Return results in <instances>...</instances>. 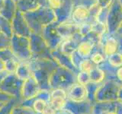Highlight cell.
Segmentation results:
<instances>
[{"label":"cell","instance_id":"1","mask_svg":"<svg viewBox=\"0 0 122 114\" xmlns=\"http://www.w3.org/2000/svg\"><path fill=\"white\" fill-rule=\"evenodd\" d=\"M24 81L15 74H9L0 81V90L13 98L21 97V90Z\"/></svg>","mask_w":122,"mask_h":114},{"label":"cell","instance_id":"2","mask_svg":"<svg viewBox=\"0 0 122 114\" xmlns=\"http://www.w3.org/2000/svg\"><path fill=\"white\" fill-rule=\"evenodd\" d=\"M41 91V88L36 78L32 75L23 82L21 90V97L24 100H31L36 98Z\"/></svg>","mask_w":122,"mask_h":114},{"label":"cell","instance_id":"3","mask_svg":"<svg viewBox=\"0 0 122 114\" xmlns=\"http://www.w3.org/2000/svg\"><path fill=\"white\" fill-rule=\"evenodd\" d=\"M66 92L68 100L77 103L86 101L89 96V90H88L87 86L82 85L79 83L71 85Z\"/></svg>","mask_w":122,"mask_h":114},{"label":"cell","instance_id":"4","mask_svg":"<svg viewBox=\"0 0 122 114\" xmlns=\"http://www.w3.org/2000/svg\"><path fill=\"white\" fill-rule=\"evenodd\" d=\"M89 14V10L86 7L83 5H79L77 8H76V9L74 10L73 14H72V18L76 21L81 22L88 18Z\"/></svg>","mask_w":122,"mask_h":114},{"label":"cell","instance_id":"5","mask_svg":"<svg viewBox=\"0 0 122 114\" xmlns=\"http://www.w3.org/2000/svg\"><path fill=\"white\" fill-rule=\"evenodd\" d=\"M89 77H90V81L93 84H100L105 78V72L101 68L98 67H94L89 72Z\"/></svg>","mask_w":122,"mask_h":114},{"label":"cell","instance_id":"6","mask_svg":"<svg viewBox=\"0 0 122 114\" xmlns=\"http://www.w3.org/2000/svg\"><path fill=\"white\" fill-rule=\"evenodd\" d=\"M15 74L20 79L23 80V81H25L27 78H30V76H32L33 75L31 73V70H30L29 66L25 63L18 64L17 70L15 71Z\"/></svg>","mask_w":122,"mask_h":114},{"label":"cell","instance_id":"7","mask_svg":"<svg viewBox=\"0 0 122 114\" xmlns=\"http://www.w3.org/2000/svg\"><path fill=\"white\" fill-rule=\"evenodd\" d=\"M66 100L67 99L63 97H50L48 104L56 111H61V110H63Z\"/></svg>","mask_w":122,"mask_h":114},{"label":"cell","instance_id":"8","mask_svg":"<svg viewBox=\"0 0 122 114\" xmlns=\"http://www.w3.org/2000/svg\"><path fill=\"white\" fill-rule=\"evenodd\" d=\"M93 45L90 42H82L77 48L78 53L82 57H88L91 55Z\"/></svg>","mask_w":122,"mask_h":114},{"label":"cell","instance_id":"9","mask_svg":"<svg viewBox=\"0 0 122 114\" xmlns=\"http://www.w3.org/2000/svg\"><path fill=\"white\" fill-rule=\"evenodd\" d=\"M48 105V101L46 100L45 99L37 97L34 98V100L33 101V105L32 108L37 113H41L44 111V109L47 107Z\"/></svg>","mask_w":122,"mask_h":114},{"label":"cell","instance_id":"10","mask_svg":"<svg viewBox=\"0 0 122 114\" xmlns=\"http://www.w3.org/2000/svg\"><path fill=\"white\" fill-rule=\"evenodd\" d=\"M117 49V41L113 38H109L106 41V43L104 47V53L105 56H110L111 55L115 53Z\"/></svg>","mask_w":122,"mask_h":114},{"label":"cell","instance_id":"11","mask_svg":"<svg viewBox=\"0 0 122 114\" xmlns=\"http://www.w3.org/2000/svg\"><path fill=\"white\" fill-rule=\"evenodd\" d=\"M32 107L28 106L15 105L11 109V114H36Z\"/></svg>","mask_w":122,"mask_h":114},{"label":"cell","instance_id":"12","mask_svg":"<svg viewBox=\"0 0 122 114\" xmlns=\"http://www.w3.org/2000/svg\"><path fill=\"white\" fill-rule=\"evenodd\" d=\"M108 62L112 67L119 68L122 66V55L119 53H114L108 58Z\"/></svg>","mask_w":122,"mask_h":114},{"label":"cell","instance_id":"13","mask_svg":"<svg viewBox=\"0 0 122 114\" xmlns=\"http://www.w3.org/2000/svg\"><path fill=\"white\" fill-rule=\"evenodd\" d=\"M77 83L85 86H87L89 83H91L89 72L80 71L77 75Z\"/></svg>","mask_w":122,"mask_h":114},{"label":"cell","instance_id":"14","mask_svg":"<svg viewBox=\"0 0 122 114\" xmlns=\"http://www.w3.org/2000/svg\"><path fill=\"white\" fill-rule=\"evenodd\" d=\"M5 71L9 72V74H15L18 66V63L14 59H8L5 61Z\"/></svg>","mask_w":122,"mask_h":114},{"label":"cell","instance_id":"15","mask_svg":"<svg viewBox=\"0 0 122 114\" xmlns=\"http://www.w3.org/2000/svg\"><path fill=\"white\" fill-rule=\"evenodd\" d=\"M95 67L94 63L92 62L91 59H85L79 64V69L80 71H86L89 72Z\"/></svg>","mask_w":122,"mask_h":114},{"label":"cell","instance_id":"16","mask_svg":"<svg viewBox=\"0 0 122 114\" xmlns=\"http://www.w3.org/2000/svg\"><path fill=\"white\" fill-rule=\"evenodd\" d=\"M15 106L13 99L4 103L3 105L0 107V114H11V109Z\"/></svg>","mask_w":122,"mask_h":114},{"label":"cell","instance_id":"17","mask_svg":"<svg viewBox=\"0 0 122 114\" xmlns=\"http://www.w3.org/2000/svg\"><path fill=\"white\" fill-rule=\"evenodd\" d=\"M91 61L94 63V65H99L105 61L104 56L101 53H94L91 56Z\"/></svg>","mask_w":122,"mask_h":114},{"label":"cell","instance_id":"18","mask_svg":"<svg viewBox=\"0 0 122 114\" xmlns=\"http://www.w3.org/2000/svg\"><path fill=\"white\" fill-rule=\"evenodd\" d=\"M101 10H102V6L99 4L96 3L91 7V9H89V14H92L93 15L97 17L99 14V13H100Z\"/></svg>","mask_w":122,"mask_h":114},{"label":"cell","instance_id":"19","mask_svg":"<svg viewBox=\"0 0 122 114\" xmlns=\"http://www.w3.org/2000/svg\"><path fill=\"white\" fill-rule=\"evenodd\" d=\"M92 30H93L97 33H101L105 31L104 30V24L98 22L95 25H92Z\"/></svg>","mask_w":122,"mask_h":114},{"label":"cell","instance_id":"20","mask_svg":"<svg viewBox=\"0 0 122 114\" xmlns=\"http://www.w3.org/2000/svg\"><path fill=\"white\" fill-rule=\"evenodd\" d=\"M12 99H15L13 98L12 97H11L10 95L7 94L5 93L2 92V91L0 90V102H7L10 100H12Z\"/></svg>","mask_w":122,"mask_h":114},{"label":"cell","instance_id":"21","mask_svg":"<svg viewBox=\"0 0 122 114\" xmlns=\"http://www.w3.org/2000/svg\"><path fill=\"white\" fill-rule=\"evenodd\" d=\"M49 4L53 9H58L61 6V0H49Z\"/></svg>","mask_w":122,"mask_h":114},{"label":"cell","instance_id":"22","mask_svg":"<svg viewBox=\"0 0 122 114\" xmlns=\"http://www.w3.org/2000/svg\"><path fill=\"white\" fill-rule=\"evenodd\" d=\"M41 114H56V111L48 104L47 107L44 109V110Z\"/></svg>","mask_w":122,"mask_h":114},{"label":"cell","instance_id":"23","mask_svg":"<svg viewBox=\"0 0 122 114\" xmlns=\"http://www.w3.org/2000/svg\"><path fill=\"white\" fill-rule=\"evenodd\" d=\"M116 75H117V78L119 79L120 81H122V66L117 68V72H116Z\"/></svg>","mask_w":122,"mask_h":114},{"label":"cell","instance_id":"24","mask_svg":"<svg viewBox=\"0 0 122 114\" xmlns=\"http://www.w3.org/2000/svg\"><path fill=\"white\" fill-rule=\"evenodd\" d=\"M3 71H5V61L2 59H0V73H2Z\"/></svg>","mask_w":122,"mask_h":114},{"label":"cell","instance_id":"25","mask_svg":"<svg viewBox=\"0 0 122 114\" xmlns=\"http://www.w3.org/2000/svg\"><path fill=\"white\" fill-rule=\"evenodd\" d=\"M105 114H117L115 110H110L108 113H106Z\"/></svg>","mask_w":122,"mask_h":114},{"label":"cell","instance_id":"26","mask_svg":"<svg viewBox=\"0 0 122 114\" xmlns=\"http://www.w3.org/2000/svg\"><path fill=\"white\" fill-rule=\"evenodd\" d=\"M4 103H5V102H4ZM4 103L3 102H0V107H1V106L3 105V104H4Z\"/></svg>","mask_w":122,"mask_h":114},{"label":"cell","instance_id":"27","mask_svg":"<svg viewBox=\"0 0 122 114\" xmlns=\"http://www.w3.org/2000/svg\"><path fill=\"white\" fill-rule=\"evenodd\" d=\"M64 114H70V113H68V112H67V113H64Z\"/></svg>","mask_w":122,"mask_h":114}]
</instances>
